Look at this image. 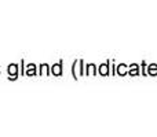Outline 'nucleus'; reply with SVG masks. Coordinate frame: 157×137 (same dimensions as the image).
<instances>
[{
	"label": "nucleus",
	"mask_w": 157,
	"mask_h": 137,
	"mask_svg": "<svg viewBox=\"0 0 157 137\" xmlns=\"http://www.w3.org/2000/svg\"><path fill=\"white\" fill-rule=\"evenodd\" d=\"M81 65H83V62H81V60H76V62H75L73 73H75V77H76V78L80 77V69H81Z\"/></svg>",
	"instance_id": "obj_1"
},
{
	"label": "nucleus",
	"mask_w": 157,
	"mask_h": 137,
	"mask_svg": "<svg viewBox=\"0 0 157 137\" xmlns=\"http://www.w3.org/2000/svg\"><path fill=\"white\" fill-rule=\"evenodd\" d=\"M52 73H54L55 75H59L61 74V66L59 65H55L54 67H52Z\"/></svg>",
	"instance_id": "obj_2"
},
{
	"label": "nucleus",
	"mask_w": 157,
	"mask_h": 137,
	"mask_svg": "<svg viewBox=\"0 0 157 137\" xmlns=\"http://www.w3.org/2000/svg\"><path fill=\"white\" fill-rule=\"evenodd\" d=\"M8 71H10V74L13 75V78H14V75L17 74V66L15 65H11L10 69H8Z\"/></svg>",
	"instance_id": "obj_3"
},
{
	"label": "nucleus",
	"mask_w": 157,
	"mask_h": 137,
	"mask_svg": "<svg viewBox=\"0 0 157 137\" xmlns=\"http://www.w3.org/2000/svg\"><path fill=\"white\" fill-rule=\"evenodd\" d=\"M119 73L120 74H125V73H127V67H125L124 65H120L119 66Z\"/></svg>",
	"instance_id": "obj_4"
},
{
	"label": "nucleus",
	"mask_w": 157,
	"mask_h": 137,
	"mask_svg": "<svg viewBox=\"0 0 157 137\" xmlns=\"http://www.w3.org/2000/svg\"><path fill=\"white\" fill-rule=\"evenodd\" d=\"M101 74H103V75L108 74V66H106V65H102V66H101Z\"/></svg>",
	"instance_id": "obj_5"
},
{
	"label": "nucleus",
	"mask_w": 157,
	"mask_h": 137,
	"mask_svg": "<svg viewBox=\"0 0 157 137\" xmlns=\"http://www.w3.org/2000/svg\"><path fill=\"white\" fill-rule=\"evenodd\" d=\"M94 73H95L94 66H92V65H90V66H88V75H92V74H94Z\"/></svg>",
	"instance_id": "obj_6"
},
{
	"label": "nucleus",
	"mask_w": 157,
	"mask_h": 137,
	"mask_svg": "<svg viewBox=\"0 0 157 137\" xmlns=\"http://www.w3.org/2000/svg\"><path fill=\"white\" fill-rule=\"evenodd\" d=\"M41 73H43V74H47V65H43V69H41Z\"/></svg>",
	"instance_id": "obj_7"
}]
</instances>
